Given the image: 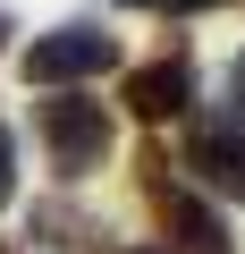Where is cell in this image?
Wrapping results in <instances>:
<instances>
[{"mask_svg": "<svg viewBox=\"0 0 245 254\" xmlns=\"http://www.w3.org/2000/svg\"><path fill=\"white\" fill-rule=\"evenodd\" d=\"M110 60H118V43H110L101 26H51V34L26 43V85H85V76H101Z\"/></svg>", "mask_w": 245, "mask_h": 254, "instance_id": "obj_1", "label": "cell"}, {"mask_svg": "<svg viewBox=\"0 0 245 254\" xmlns=\"http://www.w3.org/2000/svg\"><path fill=\"white\" fill-rule=\"evenodd\" d=\"M144 187H152V212H161V229H169V246H178V254H237L211 203H195V195H186V187H169V178H144Z\"/></svg>", "mask_w": 245, "mask_h": 254, "instance_id": "obj_4", "label": "cell"}, {"mask_svg": "<svg viewBox=\"0 0 245 254\" xmlns=\"http://www.w3.org/2000/svg\"><path fill=\"white\" fill-rule=\"evenodd\" d=\"M186 9H203V0H186Z\"/></svg>", "mask_w": 245, "mask_h": 254, "instance_id": "obj_10", "label": "cell"}, {"mask_svg": "<svg viewBox=\"0 0 245 254\" xmlns=\"http://www.w3.org/2000/svg\"><path fill=\"white\" fill-rule=\"evenodd\" d=\"M186 170H195L211 195H237V203H245V119H237V110L195 119V136H186Z\"/></svg>", "mask_w": 245, "mask_h": 254, "instance_id": "obj_3", "label": "cell"}, {"mask_svg": "<svg viewBox=\"0 0 245 254\" xmlns=\"http://www.w3.org/2000/svg\"><path fill=\"white\" fill-rule=\"evenodd\" d=\"M17 203V144H9V127H0V212Z\"/></svg>", "mask_w": 245, "mask_h": 254, "instance_id": "obj_6", "label": "cell"}, {"mask_svg": "<svg viewBox=\"0 0 245 254\" xmlns=\"http://www.w3.org/2000/svg\"><path fill=\"white\" fill-rule=\"evenodd\" d=\"M237 93H245V60H237Z\"/></svg>", "mask_w": 245, "mask_h": 254, "instance_id": "obj_9", "label": "cell"}, {"mask_svg": "<svg viewBox=\"0 0 245 254\" xmlns=\"http://www.w3.org/2000/svg\"><path fill=\"white\" fill-rule=\"evenodd\" d=\"M0 51H9V9H0Z\"/></svg>", "mask_w": 245, "mask_h": 254, "instance_id": "obj_7", "label": "cell"}, {"mask_svg": "<svg viewBox=\"0 0 245 254\" xmlns=\"http://www.w3.org/2000/svg\"><path fill=\"white\" fill-rule=\"evenodd\" d=\"M127 9H161V0H127Z\"/></svg>", "mask_w": 245, "mask_h": 254, "instance_id": "obj_8", "label": "cell"}, {"mask_svg": "<svg viewBox=\"0 0 245 254\" xmlns=\"http://www.w3.org/2000/svg\"><path fill=\"white\" fill-rule=\"evenodd\" d=\"M43 144H51L59 178H93L110 161V110L101 102H43Z\"/></svg>", "mask_w": 245, "mask_h": 254, "instance_id": "obj_2", "label": "cell"}, {"mask_svg": "<svg viewBox=\"0 0 245 254\" xmlns=\"http://www.w3.org/2000/svg\"><path fill=\"white\" fill-rule=\"evenodd\" d=\"M127 110L152 119V127H161V119H186V110H195V68H186V60L136 68V76H127Z\"/></svg>", "mask_w": 245, "mask_h": 254, "instance_id": "obj_5", "label": "cell"}]
</instances>
